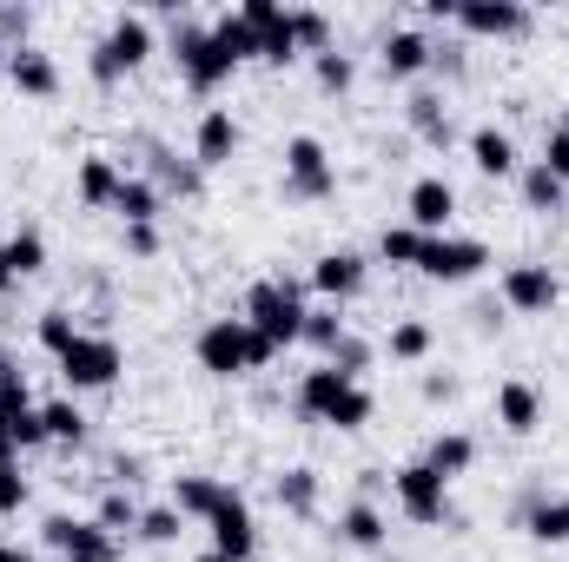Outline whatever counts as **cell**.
I'll list each match as a JSON object with an SVG mask.
<instances>
[{
    "label": "cell",
    "mask_w": 569,
    "mask_h": 562,
    "mask_svg": "<svg viewBox=\"0 0 569 562\" xmlns=\"http://www.w3.org/2000/svg\"><path fill=\"white\" fill-rule=\"evenodd\" d=\"M140 496L133 490H100V503H93V523L107 530V536H120V543H133L140 536Z\"/></svg>",
    "instance_id": "35"
},
{
    "label": "cell",
    "mask_w": 569,
    "mask_h": 562,
    "mask_svg": "<svg viewBox=\"0 0 569 562\" xmlns=\"http://www.w3.org/2000/svg\"><path fill=\"white\" fill-rule=\"evenodd\" d=\"M192 562H232V556H219V550H199V556H192Z\"/></svg>",
    "instance_id": "58"
},
{
    "label": "cell",
    "mask_w": 569,
    "mask_h": 562,
    "mask_svg": "<svg viewBox=\"0 0 569 562\" xmlns=\"http://www.w3.org/2000/svg\"><path fill=\"white\" fill-rule=\"evenodd\" d=\"M80 331H87V324H80V318H73L67 304H47V311L33 318V344H40V351H47L53 364H60V358H67V351L80 344Z\"/></svg>",
    "instance_id": "34"
},
{
    "label": "cell",
    "mask_w": 569,
    "mask_h": 562,
    "mask_svg": "<svg viewBox=\"0 0 569 562\" xmlns=\"http://www.w3.org/2000/svg\"><path fill=\"white\" fill-rule=\"evenodd\" d=\"M291 404H298V418H305V423H325V430H345V436H351V430H365V423L378 418L371 384L345 378L338 364H311V371L298 378Z\"/></svg>",
    "instance_id": "2"
},
{
    "label": "cell",
    "mask_w": 569,
    "mask_h": 562,
    "mask_svg": "<svg viewBox=\"0 0 569 562\" xmlns=\"http://www.w3.org/2000/svg\"><path fill=\"white\" fill-rule=\"evenodd\" d=\"M405 127H411V140L430 145V152H450V145L463 140V133H457V107H450V93H443V87H425V80L405 93Z\"/></svg>",
    "instance_id": "14"
},
{
    "label": "cell",
    "mask_w": 569,
    "mask_h": 562,
    "mask_svg": "<svg viewBox=\"0 0 569 562\" xmlns=\"http://www.w3.org/2000/svg\"><path fill=\"white\" fill-rule=\"evenodd\" d=\"M325 364H338V371H345V378H358V384H365V371H371V364H378V344H371V338H358V331H351V338H345V344H338V351H331V358H325Z\"/></svg>",
    "instance_id": "44"
},
{
    "label": "cell",
    "mask_w": 569,
    "mask_h": 562,
    "mask_svg": "<svg viewBox=\"0 0 569 562\" xmlns=\"http://www.w3.org/2000/svg\"><path fill=\"white\" fill-rule=\"evenodd\" d=\"M497 298H503V311H517V318H550V311L563 304V279H557L543 259H517V265H503Z\"/></svg>",
    "instance_id": "11"
},
{
    "label": "cell",
    "mask_w": 569,
    "mask_h": 562,
    "mask_svg": "<svg viewBox=\"0 0 569 562\" xmlns=\"http://www.w3.org/2000/svg\"><path fill=\"white\" fill-rule=\"evenodd\" d=\"M186 536V516L172 510V503H146L140 510V543H152V550H172Z\"/></svg>",
    "instance_id": "41"
},
{
    "label": "cell",
    "mask_w": 569,
    "mask_h": 562,
    "mask_svg": "<svg viewBox=\"0 0 569 562\" xmlns=\"http://www.w3.org/2000/svg\"><path fill=\"white\" fill-rule=\"evenodd\" d=\"M120 239H127V259H159L166 252L159 225H120Z\"/></svg>",
    "instance_id": "49"
},
{
    "label": "cell",
    "mask_w": 569,
    "mask_h": 562,
    "mask_svg": "<svg viewBox=\"0 0 569 562\" xmlns=\"http://www.w3.org/2000/svg\"><path fill=\"white\" fill-rule=\"evenodd\" d=\"M450 219H457V185L443 172H418L405 185V225H418L425 239H437V232H450Z\"/></svg>",
    "instance_id": "19"
},
{
    "label": "cell",
    "mask_w": 569,
    "mask_h": 562,
    "mask_svg": "<svg viewBox=\"0 0 569 562\" xmlns=\"http://www.w3.org/2000/svg\"><path fill=\"white\" fill-rule=\"evenodd\" d=\"M470 331H477V338H490V331H503V298H497V291H483V298L470 304Z\"/></svg>",
    "instance_id": "50"
},
{
    "label": "cell",
    "mask_w": 569,
    "mask_h": 562,
    "mask_svg": "<svg viewBox=\"0 0 569 562\" xmlns=\"http://www.w3.org/2000/svg\"><path fill=\"white\" fill-rule=\"evenodd\" d=\"M40 423H47V443H67V450L87 443V411H80V398H47V404H40Z\"/></svg>",
    "instance_id": "38"
},
{
    "label": "cell",
    "mask_w": 569,
    "mask_h": 562,
    "mask_svg": "<svg viewBox=\"0 0 569 562\" xmlns=\"http://www.w3.org/2000/svg\"><path fill=\"white\" fill-rule=\"evenodd\" d=\"M206 536H212V550L232 562H252L259 556V516H252V503H246V490L232 483L226 496H219V510L206 516Z\"/></svg>",
    "instance_id": "15"
},
{
    "label": "cell",
    "mask_w": 569,
    "mask_h": 562,
    "mask_svg": "<svg viewBox=\"0 0 569 562\" xmlns=\"http://www.w3.org/2000/svg\"><path fill=\"white\" fill-rule=\"evenodd\" d=\"M140 483H146V456L113 450V456H107V490H140Z\"/></svg>",
    "instance_id": "47"
},
{
    "label": "cell",
    "mask_w": 569,
    "mask_h": 562,
    "mask_svg": "<svg viewBox=\"0 0 569 562\" xmlns=\"http://www.w3.org/2000/svg\"><path fill=\"white\" fill-rule=\"evenodd\" d=\"M120 378H127V351H120V338H107V331H80V344L60 358V384H67V398L113 391Z\"/></svg>",
    "instance_id": "7"
},
{
    "label": "cell",
    "mask_w": 569,
    "mask_h": 562,
    "mask_svg": "<svg viewBox=\"0 0 569 562\" xmlns=\"http://www.w3.org/2000/svg\"><path fill=\"white\" fill-rule=\"evenodd\" d=\"M391 364H430V351H437V324L430 318H391V331H385V344H378Z\"/></svg>",
    "instance_id": "29"
},
{
    "label": "cell",
    "mask_w": 569,
    "mask_h": 562,
    "mask_svg": "<svg viewBox=\"0 0 569 562\" xmlns=\"http://www.w3.org/2000/svg\"><path fill=\"white\" fill-rule=\"evenodd\" d=\"M0 80H7V47H0Z\"/></svg>",
    "instance_id": "60"
},
{
    "label": "cell",
    "mask_w": 569,
    "mask_h": 562,
    "mask_svg": "<svg viewBox=\"0 0 569 562\" xmlns=\"http://www.w3.org/2000/svg\"><path fill=\"white\" fill-rule=\"evenodd\" d=\"M523 536L543 543V550H569V490H550V496L523 516Z\"/></svg>",
    "instance_id": "33"
},
{
    "label": "cell",
    "mask_w": 569,
    "mask_h": 562,
    "mask_svg": "<svg viewBox=\"0 0 569 562\" xmlns=\"http://www.w3.org/2000/svg\"><path fill=\"white\" fill-rule=\"evenodd\" d=\"M212 40L246 67V60H259V40H252V27L239 20V7H226V13H212Z\"/></svg>",
    "instance_id": "42"
},
{
    "label": "cell",
    "mask_w": 569,
    "mask_h": 562,
    "mask_svg": "<svg viewBox=\"0 0 569 562\" xmlns=\"http://www.w3.org/2000/svg\"><path fill=\"white\" fill-rule=\"evenodd\" d=\"M113 219H120V225H159V219H166V192H159L146 172H127V185H120V199H113Z\"/></svg>",
    "instance_id": "32"
},
{
    "label": "cell",
    "mask_w": 569,
    "mask_h": 562,
    "mask_svg": "<svg viewBox=\"0 0 569 562\" xmlns=\"http://www.w3.org/2000/svg\"><path fill=\"white\" fill-rule=\"evenodd\" d=\"M120 185H127V165H120L113 152H87V159L73 165V199H80L87 212H113Z\"/></svg>",
    "instance_id": "23"
},
{
    "label": "cell",
    "mask_w": 569,
    "mask_h": 562,
    "mask_svg": "<svg viewBox=\"0 0 569 562\" xmlns=\"http://www.w3.org/2000/svg\"><path fill=\"white\" fill-rule=\"evenodd\" d=\"M450 27H457L463 40H523V33L537 27V13H530L523 0H457Z\"/></svg>",
    "instance_id": "12"
},
{
    "label": "cell",
    "mask_w": 569,
    "mask_h": 562,
    "mask_svg": "<svg viewBox=\"0 0 569 562\" xmlns=\"http://www.w3.org/2000/svg\"><path fill=\"white\" fill-rule=\"evenodd\" d=\"M490 418H497V430H510V436H537V423H543V391H537L530 378H503V384L490 391Z\"/></svg>",
    "instance_id": "21"
},
{
    "label": "cell",
    "mask_w": 569,
    "mask_h": 562,
    "mask_svg": "<svg viewBox=\"0 0 569 562\" xmlns=\"http://www.w3.org/2000/svg\"><path fill=\"white\" fill-rule=\"evenodd\" d=\"M7 358H13V351H7V344H0V364H7Z\"/></svg>",
    "instance_id": "61"
},
{
    "label": "cell",
    "mask_w": 569,
    "mask_h": 562,
    "mask_svg": "<svg viewBox=\"0 0 569 562\" xmlns=\"http://www.w3.org/2000/svg\"><path fill=\"white\" fill-rule=\"evenodd\" d=\"M291 33H298V53H305V60L325 53V47H338V27H331L325 7H291Z\"/></svg>",
    "instance_id": "39"
},
{
    "label": "cell",
    "mask_w": 569,
    "mask_h": 562,
    "mask_svg": "<svg viewBox=\"0 0 569 562\" xmlns=\"http://www.w3.org/2000/svg\"><path fill=\"white\" fill-rule=\"evenodd\" d=\"M517 199H523V212H563L569 185L543 165V159H523V165H517Z\"/></svg>",
    "instance_id": "30"
},
{
    "label": "cell",
    "mask_w": 569,
    "mask_h": 562,
    "mask_svg": "<svg viewBox=\"0 0 569 562\" xmlns=\"http://www.w3.org/2000/svg\"><path fill=\"white\" fill-rule=\"evenodd\" d=\"M279 192L291 205H325V199H338V159H331V145L318 140V133H291V140H284Z\"/></svg>",
    "instance_id": "6"
},
{
    "label": "cell",
    "mask_w": 569,
    "mask_h": 562,
    "mask_svg": "<svg viewBox=\"0 0 569 562\" xmlns=\"http://www.w3.org/2000/svg\"><path fill=\"white\" fill-rule=\"evenodd\" d=\"M338 543H345V550H365V556H378V550L391 543V516H385V503H365V496H351V503L338 510Z\"/></svg>",
    "instance_id": "25"
},
{
    "label": "cell",
    "mask_w": 569,
    "mask_h": 562,
    "mask_svg": "<svg viewBox=\"0 0 569 562\" xmlns=\"http://www.w3.org/2000/svg\"><path fill=\"white\" fill-rule=\"evenodd\" d=\"M33 411V378L20 371V358H7L0 364V418L13 423V418H27Z\"/></svg>",
    "instance_id": "43"
},
{
    "label": "cell",
    "mask_w": 569,
    "mask_h": 562,
    "mask_svg": "<svg viewBox=\"0 0 569 562\" xmlns=\"http://www.w3.org/2000/svg\"><path fill=\"white\" fill-rule=\"evenodd\" d=\"M152 53H159L152 13H140V7H120V13L107 20V33L87 47V80H93L100 93H113L120 80H133V73H140Z\"/></svg>",
    "instance_id": "4"
},
{
    "label": "cell",
    "mask_w": 569,
    "mask_h": 562,
    "mask_svg": "<svg viewBox=\"0 0 569 562\" xmlns=\"http://www.w3.org/2000/svg\"><path fill=\"white\" fill-rule=\"evenodd\" d=\"M391 503H398V516L418 523V530L450 523V483H443L430 463H405V470H391Z\"/></svg>",
    "instance_id": "10"
},
{
    "label": "cell",
    "mask_w": 569,
    "mask_h": 562,
    "mask_svg": "<svg viewBox=\"0 0 569 562\" xmlns=\"http://www.w3.org/2000/svg\"><path fill=\"white\" fill-rule=\"evenodd\" d=\"M7 87L13 93H27V100H53L60 93V60L33 40V47H13L7 53Z\"/></svg>",
    "instance_id": "24"
},
{
    "label": "cell",
    "mask_w": 569,
    "mask_h": 562,
    "mask_svg": "<svg viewBox=\"0 0 569 562\" xmlns=\"http://www.w3.org/2000/svg\"><path fill=\"white\" fill-rule=\"evenodd\" d=\"M33 503V476L20 470V456L13 463H0V516H20Z\"/></svg>",
    "instance_id": "45"
},
{
    "label": "cell",
    "mask_w": 569,
    "mask_h": 562,
    "mask_svg": "<svg viewBox=\"0 0 569 562\" xmlns=\"http://www.w3.org/2000/svg\"><path fill=\"white\" fill-rule=\"evenodd\" d=\"M7 291H20V279H13V265H7V252H0V298Z\"/></svg>",
    "instance_id": "57"
},
{
    "label": "cell",
    "mask_w": 569,
    "mask_h": 562,
    "mask_svg": "<svg viewBox=\"0 0 569 562\" xmlns=\"http://www.w3.org/2000/svg\"><path fill=\"white\" fill-rule=\"evenodd\" d=\"M483 265H490V245L477 232H437L418 252V279H430V284H470V279H483Z\"/></svg>",
    "instance_id": "8"
},
{
    "label": "cell",
    "mask_w": 569,
    "mask_h": 562,
    "mask_svg": "<svg viewBox=\"0 0 569 562\" xmlns=\"http://www.w3.org/2000/svg\"><path fill=\"white\" fill-rule=\"evenodd\" d=\"M232 483L226 476H206V470H179L172 483H166V503L186 516V523H206L212 510H219V496H226Z\"/></svg>",
    "instance_id": "26"
},
{
    "label": "cell",
    "mask_w": 569,
    "mask_h": 562,
    "mask_svg": "<svg viewBox=\"0 0 569 562\" xmlns=\"http://www.w3.org/2000/svg\"><path fill=\"white\" fill-rule=\"evenodd\" d=\"M463 152H470V165H477L483 179H517V165H523L517 133H510V127H497V120L470 127V133H463Z\"/></svg>",
    "instance_id": "22"
},
{
    "label": "cell",
    "mask_w": 569,
    "mask_h": 562,
    "mask_svg": "<svg viewBox=\"0 0 569 562\" xmlns=\"http://www.w3.org/2000/svg\"><path fill=\"white\" fill-rule=\"evenodd\" d=\"M311 87L318 93H351L358 87V53H345V47H325V53H311Z\"/></svg>",
    "instance_id": "36"
},
{
    "label": "cell",
    "mask_w": 569,
    "mask_h": 562,
    "mask_svg": "<svg viewBox=\"0 0 569 562\" xmlns=\"http://www.w3.org/2000/svg\"><path fill=\"white\" fill-rule=\"evenodd\" d=\"M418 398H425V404H457V378H450V371H425V378H418Z\"/></svg>",
    "instance_id": "51"
},
{
    "label": "cell",
    "mask_w": 569,
    "mask_h": 562,
    "mask_svg": "<svg viewBox=\"0 0 569 562\" xmlns=\"http://www.w3.org/2000/svg\"><path fill=\"white\" fill-rule=\"evenodd\" d=\"M0 562H47L40 550H27V543H0Z\"/></svg>",
    "instance_id": "55"
},
{
    "label": "cell",
    "mask_w": 569,
    "mask_h": 562,
    "mask_svg": "<svg viewBox=\"0 0 569 562\" xmlns=\"http://www.w3.org/2000/svg\"><path fill=\"white\" fill-rule=\"evenodd\" d=\"M418 463H430L443 483H457V476H470V470H477V436H470V430H437Z\"/></svg>",
    "instance_id": "28"
},
{
    "label": "cell",
    "mask_w": 569,
    "mask_h": 562,
    "mask_svg": "<svg viewBox=\"0 0 569 562\" xmlns=\"http://www.w3.org/2000/svg\"><path fill=\"white\" fill-rule=\"evenodd\" d=\"M40 550H53L60 562H120V536H107L93 516H67V510H53L47 523H40Z\"/></svg>",
    "instance_id": "9"
},
{
    "label": "cell",
    "mask_w": 569,
    "mask_h": 562,
    "mask_svg": "<svg viewBox=\"0 0 569 562\" xmlns=\"http://www.w3.org/2000/svg\"><path fill=\"white\" fill-rule=\"evenodd\" d=\"M239 20L259 40V67H298V33H291V7L284 0H239Z\"/></svg>",
    "instance_id": "13"
},
{
    "label": "cell",
    "mask_w": 569,
    "mask_h": 562,
    "mask_svg": "<svg viewBox=\"0 0 569 562\" xmlns=\"http://www.w3.org/2000/svg\"><path fill=\"white\" fill-rule=\"evenodd\" d=\"M385 490H391V476H385V470H358V496H365V503H378Z\"/></svg>",
    "instance_id": "54"
},
{
    "label": "cell",
    "mask_w": 569,
    "mask_h": 562,
    "mask_svg": "<svg viewBox=\"0 0 569 562\" xmlns=\"http://www.w3.org/2000/svg\"><path fill=\"white\" fill-rule=\"evenodd\" d=\"M557 133H569V107H563V120H557Z\"/></svg>",
    "instance_id": "59"
},
{
    "label": "cell",
    "mask_w": 569,
    "mask_h": 562,
    "mask_svg": "<svg viewBox=\"0 0 569 562\" xmlns=\"http://www.w3.org/2000/svg\"><path fill=\"white\" fill-rule=\"evenodd\" d=\"M140 172L166 192V199H199L206 192V172H199V159L192 152H179V145H166V140H140Z\"/></svg>",
    "instance_id": "18"
},
{
    "label": "cell",
    "mask_w": 569,
    "mask_h": 562,
    "mask_svg": "<svg viewBox=\"0 0 569 562\" xmlns=\"http://www.w3.org/2000/svg\"><path fill=\"white\" fill-rule=\"evenodd\" d=\"M430 47H437L430 27H391V33L378 40V73L398 80V87H418L430 73Z\"/></svg>",
    "instance_id": "17"
},
{
    "label": "cell",
    "mask_w": 569,
    "mask_h": 562,
    "mask_svg": "<svg viewBox=\"0 0 569 562\" xmlns=\"http://www.w3.org/2000/svg\"><path fill=\"white\" fill-rule=\"evenodd\" d=\"M239 120H232V107H206L199 120H192V159H199V172H219V165H232V152H239Z\"/></svg>",
    "instance_id": "20"
},
{
    "label": "cell",
    "mask_w": 569,
    "mask_h": 562,
    "mask_svg": "<svg viewBox=\"0 0 569 562\" xmlns=\"http://www.w3.org/2000/svg\"><path fill=\"white\" fill-rule=\"evenodd\" d=\"M0 252H7V265H13V279H20V284L33 279V272H47V232H40V225L7 232V239H0Z\"/></svg>",
    "instance_id": "37"
},
{
    "label": "cell",
    "mask_w": 569,
    "mask_h": 562,
    "mask_svg": "<svg viewBox=\"0 0 569 562\" xmlns=\"http://www.w3.org/2000/svg\"><path fill=\"white\" fill-rule=\"evenodd\" d=\"M159 20H166V53H172V67H179V87L186 93H219L232 73H239V60L212 40V20L206 13H192V7H179V0H159L152 7Z\"/></svg>",
    "instance_id": "1"
},
{
    "label": "cell",
    "mask_w": 569,
    "mask_h": 562,
    "mask_svg": "<svg viewBox=\"0 0 569 562\" xmlns=\"http://www.w3.org/2000/svg\"><path fill=\"white\" fill-rule=\"evenodd\" d=\"M418 252H425V232H418V225H405V219H398V225H385V232H378V259H385V265L418 272Z\"/></svg>",
    "instance_id": "40"
},
{
    "label": "cell",
    "mask_w": 569,
    "mask_h": 562,
    "mask_svg": "<svg viewBox=\"0 0 569 562\" xmlns=\"http://www.w3.org/2000/svg\"><path fill=\"white\" fill-rule=\"evenodd\" d=\"M192 358H199V371L206 378H219V384H232V378H252V371H272L279 364V351L239 318V311H226V318H206L199 324V338H192Z\"/></svg>",
    "instance_id": "3"
},
{
    "label": "cell",
    "mask_w": 569,
    "mask_h": 562,
    "mask_svg": "<svg viewBox=\"0 0 569 562\" xmlns=\"http://www.w3.org/2000/svg\"><path fill=\"white\" fill-rule=\"evenodd\" d=\"M305 284L318 291V304H351V298L371 284V259H365V252H351V245H331V252H318V259H311Z\"/></svg>",
    "instance_id": "16"
},
{
    "label": "cell",
    "mask_w": 569,
    "mask_h": 562,
    "mask_svg": "<svg viewBox=\"0 0 569 562\" xmlns=\"http://www.w3.org/2000/svg\"><path fill=\"white\" fill-rule=\"evenodd\" d=\"M13 443H20V456H27V450H40V443H47V423H40V404H33V411H27V418H13Z\"/></svg>",
    "instance_id": "52"
},
{
    "label": "cell",
    "mask_w": 569,
    "mask_h": 562,
    "mask_svg": "<svg viewBox=\"0 0 569 562\" xmlns=\"http://www.w3.org/2000/svg\"><path fill=\"white\" fill-rule=\"evenodd\" d=\"M345 338H351V318H345V304H311V311H305V331H298V344H305L318 364H325V358H331Z\"/></svg>",
    "instance_id": "31"
},
{
    "label": "cell",
    "mask_w": 569,
    "mask_h": 562,
    "mask_svg": "<svg viewBox=\"0 0 569 562\" xmlns=\"http://www.w3.org/2000/svg\"><path fill=\"white\" fill-rule=\"evenodd\" d=\"M311 284L305 279H284V272H272V279H259L252 291H246V304H239V318L272 344V351H291L298 344V331H305V311H311V298H305Z\"/></svg>",
    "instance_id": "5"
},
{
    "label": "cell",
    "mask_w": 569,
    "mask_h": 562,
    "mask_svg": "<svg viewBox=\"0 0 569 562\" xmlns=\"http://www.w3.org/2000/svg\"><path fill=\"white\" fill-rule=\"evenodd\" d=\"M0 47H7V53H13V47H33V7L0 0Z\"/></svg>",
    "instance_id": "46"
},
{
    "label": "cell",
    "mask_w": 569,
    "mask_h": 562,
    "mask_svg": "<svg viewBox=\"0 0 569 562\" xmlns=\"http://www.w3.org/2000/svg\"><path fill=\"white\" fill-rule=\"evenodd\" d=\"M543 165H550V172L569 185V133H557V127L543 133Z\"/></svg>",
    "instance_id": "53"
},
{
    "label": "cell",
    "mask_w": 569,
    "mask_h": 562,
    "mask_svg": "<svg viewBox=\"0 0 569 562\" xmlns=\"http://www.w3.org/2000/svg\"><path fill=\"white\" fill-rule=\"evenodd\" d=\"M272 503H279L284 516L311 523V516H318V503H325V476H318L311 463H291V470L272 476Z\"/></svg>",
    "instance_id": "27"
},
{
    "label": "cell",
    "mask_w": 569,
    "mask_h": 562,
    "mask_svg": "<svg viewBox=\"0 0 569 562\" xmlns=\"http://www.w3.org/2000/svg\"><path fill=\"white\" fill-rule=\"evenodd\" d=\"M13 456H20V443H13V423L0 418V463H13Z\"/></svg>",
    "instance_id": "56"
},
{
    "label": "cell",
    "mask_w": 569,
    "mask_h": 562,
    "mask_svg": "<svg viewBox=\"0 0 569 562\" xmlns=\"http://www.w3.org/2000/svg\"><path fill=\"white\" fill-rule=\"evenodd\" d=\"M463 67H470L463 40H443V33H437V47H430V73H437V80H463Z\"/></svg>",
    "instance_id": "48"
}]
</instances>
